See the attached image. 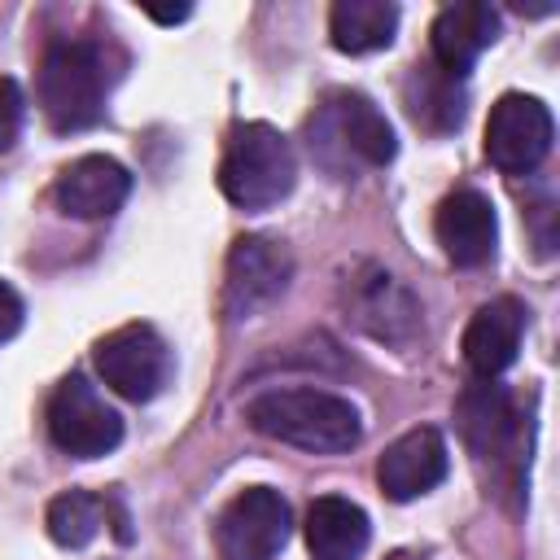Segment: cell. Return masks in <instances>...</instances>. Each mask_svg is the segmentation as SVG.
<instances>
[{
  "mask_svg": "<svg viewBox=\"0 0 560 560\" xmlns=\"http://www.w3.org/2000/svg\"><path fill=\"white\" fill-rule=\"evenodd\" d=\"M245 420L254 433L311 451V455H341L350 446H359L363 438V420L359 407L332 389H267L258 398L245 402Z\"/></svg>",
  "mask_w": 560,
  "mask_h": 560,
  "instance_id": "obj_1",
  "label": "cell"
},
{
  "mask_svg": "<svg viewBox=\"0 0 560 560\" xmlns=\"http://www.w3.org/2000/svg\"><path fill=\"white\" fill-rule=\"evenodd\" d=\"M114 52L101 39H52L39 57V109L57 131H83L101 122L114 88Z\"/></svg>",
  "mask_w": 560,
  "mask_h": 560,
  "instance_id": "obj_2",
  "label": "cell"
},
{
  "mask_svg": "<svg viewBox=\"0 0 560 560\" xmlns=\"http://www.w3.org/2000/svg\"><path fill=\"white\" fill-rule=\"evenodd\" d=\"M306 144L315 162L341 179L354 166H389L398 153L389 118L363 92H328L306 122Z\"/></svg>",
  "mask_w": 560,
  "mask_h": 560,
  "instance_id": "obj_3",
  "label": "cell"
},
{
  "mask_svg": "<svg viewBox=\"0 0 560 560\" xmlns=\"http://www.w3.org/2000/svg\"><path fill=\"white\" fill-rule=\"evenodd\" d=\"M298 184V158L284 131L271 122H236L228 131L223 158H219V192L236 210H267L284 201Z\"/></svg>",
  "mask_w": 560,
  "mask_h": 560,
  "instance_id": "obj_4",
  "label": "cell"
},
{
  "mask_svg": "<svg viewBox=\"0 0 560 560\" xmlns=\"http://www.w3.org/2000/svg\"><path fill=\"white\" fill-rule=\"evenodd\" d=\"M92 363L101 381L131 402L158 398L162 385L171 381V346L153 324H122L105 332L92 350Z\"/></svg>",
  "mask_w": 560,
  "mask_h": 560,
  "instance_id": "obj_5",
  "label": "cell"
},
{
  "mask_svg": "<svg viewBox=\"0 0 560 560\" xmlns=\"http://www.w3.org/2000/svg\"><path fill=\"white\" fill-rule=\"evenodd\" d=\"M48 438L57 451L74 455V459H96L109 455L122 442V416L79 376H61L52 398H48Z\"/></svg>",
  "mask_w": 560,
  "mask_h": 560,
  "instance_id": "obj_6",
  "label": "cell"
},
{
  "mask_svg": "<svg viewBox=\"0 0 560 560\" xmlns=\"http://www.w3.org/2000/svg\"><path fill=\"white\" fill-rule=\"evenodd\" d=\"M293 516L280 490L271 486H249L214 521V551L219 560H276L289 542Z\"/></svg>",
  "mask_w": 560,
  "mask_h": 560,
  "instance_id": "obj_7",
  "label": "cell"
},
{
  "mask_svg": "<svg viewBox=\"0 0 560 560\" xmlns=\"http://www.w3.org/2000/svg\"><path fill=\"white\" fill-rule=\"evenodd\" d=\"M293 280V258L271 236H236L228 249L223 276V311L232 324L271 311Z\"/></svg>",
  "mask_w": 560,
  "mask_h": 560,
  "instance_id": "obj_8",
  "label": "cell"
},
{
  "mask_svg": "<svg viewBox=\"0 0 560 560\" xmlns=\"http://www.w3.org/2000/svg\"><path fill=\"white\" fill-rule=\"evenodd\" d=\"M551 140H556V122H551V109L538 96L503 92L490 105V118H486V158L503 175H529V171H538L542 158L551 153Z\"/></svg>",
  "mask_w": 560,
  "mask_h": 560,
  "instance_id": "obj_9",
  "label": "cell"
},
{
  "mask_svg": "<svg viewBox=\"0 0 560 560\" xmlns=\"http://www.w3.org/2000/svg\"><path fill=\"white\" fill-rule=\"evenodd\" d=\"M341 302H346L350 319L363 332H372L376 341L407 346L420 328V302L381 267H359L354 276H346Z\"/></svg>",
  "mask_w": 560,
  "mask_h": 560,
  "instance_id": "obj_10",
  "label": "cell"
},
{
  "mask_svg": "<svg viewBox=\"0 0 560 560\" xmlns=\"http://www.w3.org/2000/svg\"><path fill=\"white\" fill-rule=\"evenodd\" d=\"M446 468H451L446 438L433 424H420V429H407L402 438H394L385 446V455L376 459V481H381L385 499L407 503V499L429 494L446 477Z\"/></svg>",
  "mask_w": 560,
  "mask_h": 560,
  "instance_id": "obj_11",
  "label": "cell"
},
{
  "mask_svg": "<svg viewBox=\"0 0 560 560\" xmlns=\"http://www.w3.org/2000/svg\"><path fill=\"white\" fill-rule=\"evenodd\" d=\"M433 236L455 267H481L499 241V219H494L490 197L477 188L446 192L438 214H433Z\"/></svg>",
  "mask_w": 560,
  "mask_h": 560,
  "instance_id": "obj_12",
  "label": "cell"
},
{
  "mask_svg": "<svg viewBox=\"0 0 560 560\" xmlns=\"http://www.w3.org/2000/svg\"><path fill=\"white\" fill-rule=\"evenodd\" d=\"M127 192H131L127 166L105 158V153L74 158L70 166H61V175L52 184V201L70 219H109V214H118Z\"/></svg>",
  "mask_w": 560,
  "mask_h": 560,
  "instance_id": "obj_13",
  "label": "cell"
},
{
  "mask_svg": "<svg viewBox=\"0 0 560 560\" xmlns=\"http://www.w3.org/2000/svg\"><path fill=\"white\" fill-rule=\"evenodd\" d=\"M499 39V9L481 4V0H459L438 9L433 26H429V48H433V66L446 70L451 79H464L472 70V61Z\"/></svg>",
  "mask_w": 560,
  "mask_h": 560,
  "instance_id": "obj_14",
  "label": "cell"
},
{
  "mask_svg": "<svg viewBox=\"0 0 560 560\" xmlns=\"http://www.w3.org/2000/svg\"><path fill=\"white\" fill-rule=\"evenodd\" d=\"M521 337H525V306L516 298H490L472 311L459 350H464V363L481 381H494L499 372L516 363Z\"/></svg>",
  "mask_w": 560,
  "mask_h": 560,
  "instance_id": "obj_15",
  "label": "cell"
},
{
  "mask_svg": "<svg viewBox=\"0 0 560 560\" xmlns=\"http://www.w3.org/2000/svg\"><path fill=\"white\" fill-rule=\"evenodd\" d=\"M306 551L311 560H359L368 551V512L341 494H319L306 508Z\"/></svg>",
  "mask_w": 560,
  "mask_h": 560,
  "instance_id": "obj_16",
  "label": "cell"
},
{
  "mask_svg": "<svg viewBox=\"0 0 560 560\" xmlns=\"http://www.w3.org/2000/svg\"><path fill=\"white\" fill-rule=\"evenodd\" d=\"M455 420H459L464 442L477 455H499L516 433V411H512V398H508V389L499 381L468 385L455 398Z\"/></svg>",
  "mask_w": 560,
  "mask_h": 560,
  "instance_id": "obj_17",
  "label": "cell"
},
{
  "mask_svg": "<svg viewBox=\"0 0 560 560\" xmlns=\"http://www.w3.org/2000/svg\"><path fill=\"white\" fill-rule=\"evenodd\" d=\"M394 31H398V4H389V0H337L328 13L332 48H341L350 57L389 48Z\"/></svg>",
  "mask_w": 560,
  "mask_h": 560,
  "instance_id": "obj_18",
  "label": "cell"
},
{
  "mask_svg": "<svg viewBox=\"0 0 560 560\" xmlns=\"http://www.w3.org/2000/svg\"><path fill=\"white\" fill-rule=\"evenodd\" d=\"M402 96H407V114L424 131H455L464 122V88L438 66H416L402 83Z\"/></svg>",
  "mask_w": 560,
  "mask_h": 560,
  "instance_id": "obj_19",
  "label": "cell"
},
{
  "mask_svg": "<svg viewBox=\"0 0 560 560\" xmlns=\"http://www.w3.org/2000/svg\"><path fill=\"white\" fill-rule=\"evenodd\" d=\"M105 516H109V503H105L101 494H88V490H66V494H57V499L48 503L44 525H48V538H52L57 547L79 551V547H88V542L101 534Z\"/></svg>",
  "mask_w": 560,
  "mask_h": 560,
  "instance_id": "obj_20",
  "label": "cell"
},
{
  "mask_svg": "<svg viewBox=\"0 0 560 560\" xmlns=\"http://www.w3.org/2000/svg\"><path fill=\"white\" fill-rule=\"evenodd\" d=\"M22 114H26V101H22L18 79L0 74V153L13 149V140H18V131H22Z\"/></svg>",
  "mask_w": 560,
  "mask_h": 560,
  "instance_id": "obj_21",
  "label": "cell"
},
{
  "mask_svg": "<svg viewBox=\"0 0 560 560\" xmlns=\"http://www.w3.org/2000/svg\"><path fill=\"white\" fill-rule=\"evenodd\" d=\"M22 319H26V302H22V293H18L9 280H0V346L18 337Z\"/></svg>",
  "mask_w": 560,
  "mask_h": 560,
  "instance_id": "obj_22",
  "label": "cell"
},
{
  "mask_svg": "<svg viewBox=\"0 0 560 560\" xmlns=\"http://www.w3.org/2000/svg\"><path fill=\"white\" fill-rule=\"evenodd\" d=\"M144 13H149L153 22H166V26H171V22H184V18H192V9H188V4H179V9H158V4H144Z\"/></svg>",
  "mask_w": 560,
  "mask_h": 560,
  "instance_id": "obj_23",
  "label": "cell"
}]
</instances>
